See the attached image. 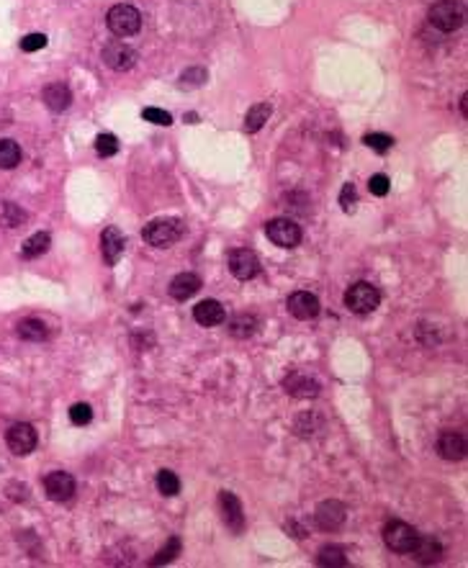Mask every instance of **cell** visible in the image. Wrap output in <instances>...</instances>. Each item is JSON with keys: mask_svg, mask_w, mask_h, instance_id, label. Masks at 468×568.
<instances>
[{"mask_svg": "<svg viewBox=\"0 0 468 568\" xmlns=\"http://www.w3.org/2000/svg\"><path fill=\"white\" fill-rule=\"evenodd\" d=\"M144 242L152 247H170L183 237V221L175 217H165V219H155V221H149L144 226V232H141Z\"/></svg>", "mask_w": 468, "mask_h": 568, "instance_id": "cell-1", "label": "cell"}, {"mask_svg": "<svg viewBox=\"0 0 468 568\" xmlns=\"http://www.w3.org/2000/svg\"><path fill=\"white\" fill-rule=\"evenodd\" d=\"M345 306L353 311V314H371L373 309H379L381 304V293L379 288L373 283H365V280H360V283H353L345 291Z\"/></svg>", "mask_w": 468, "mask_h": 568, "instance_id": "cell-2", "label": "cell"}, {"mask_svg": "<svg viewBox=\"0 0 468 568\" xmlns=\"http://www.w3.org/2000/svg\"><path fill=\"white\" fill-rule=\"evenodd\" d=\"M463 21H466V11L458 0H440L430 8V23L440 31L461 29Z\"/></svg>", "mask_w": 468, "mask_h": 568, "instance_id": "cell-3", "label": "cell"}, {"mask_svg": "<svg viewBox=\"0 0 468 568\" xmlns=\"http://www.w3.org/2000/svg\"><path fill=\"white\" fill-rule=\"evenodd\" d=\"M419 532L412 527V524L401 522V519H388L384 524V543L388 546V550L394 553H409L415 548Z\"/></svg>", "mask_w": 468, "mask_h": 568, "instance_id": "cell-4", "label": "cell"}, {"mask_svg": "<svg viewBox=\"0 0 468 568\" xmlns=\"http://www.w3.org/2000/svg\"><path fill=\"white\" fill-rule=\"evenodd\" d=\"M106 21H108V29H111L116 37H134V34L141 29L139 11L134 6H127V3L113 6L111 11H108V15H106Z\"/></svg>", "mask_w": 468, "mask_h": 568, "instance_id": "cell-5", "label": "cell"}, {"mask_svg": "<svg viewBox=\"0 0 468 568\" xmlns=\"http://www.w3.org/2000/svg\"><path fill=\"white\" fill-rule=\"evenodd\" d=\"M265 232H267V240L273 242V245L283 247V250H291V247H296L301 242V226L293 221V219H273V221H267L265 224Z\"/></svg>", "mask_w": 468, "mask_h": 568, "instance_id": "cell-6", "label": "cell"}, {"mask_svg": "<svg viewBox=\"0 0 468 568\" xmlns=\"http://www.w3.org/2000/svg\"><path fill=\"white\" fill-rule=\"evenodd\" d=\"M227 265H229V273L237 280H253L258 273H260V260L253 250H245V247H237L232 250L229 257H227Z\"/></svg>", "mask_w": 468, "mask_h": 568, "instance_id": "cell-7", "label": "cell"}, {"mask_svg": "<svg viewBox=\"0 0 468 568\" xmlns=\"http://www.w3.org/2000/svg\"><path fill=\"white\" fill-rule=\"evenodd\" d=\"M345 517H348V509H345V504L337 499H327L322 501L320 507H317V512H314V522H317V527L324 532H332L337 530V527H342V522H345Z\"/></svg>", "mask_w": 468, "mask_h": 568, "instance_id": "cell-8", "label": "cell"}, {"mask_svg": "<svg viewBox=\"0 0 468 568\" xmlns=\"http://www.w3.org/2000/svg\"><path fill=\"white\" fill-rule=\"evenodd\" d=\"M6 442L13 456H29V453H34V448H37V430L31 425L18 422V425H13L6 432Z\"/></svg>", "mask_w": 468, "mask_h": 568, "instance_id": "cell-9", "label": "cell"}, {"mask_svg": "<svg viewBox=\"0 0 468 568\" xmlns=\"http://www.w3.org/2000/svg\"><path fill=\"white\" fill-rule=\"evenodd\" d=\"M101 57H103L106 67L116 70V72H127V70L134 67V62H137V52H134L132 46L121 44V41H111V44H106V49L101 52Z\"/></svg>", "mask_w": 468, "mask_h": 568, "instance_id": "cell-10", "label": "cell"}, {"mask_svg": "<svg viewBox=\"0 0 468 568\" xmlns=\"http://www.w3.org/2000/svg\"><path fill=\"white\" fill-rule=\"evenodd\" d=\"M219 512H222L224 524L232 532L245 530V512H242V504L232 491H219Z\"/></svg>", "mask_w": 468, "mask_h": 568, "instance_id": "cell-11", "label": "cell"}, {"mask_svg": "<svg viewBox=\"0 0 468 568\" xmlns=\"http://www.w3.org/2000/svg\"><path fill=\"white\" fill-rule=\"evenodd\" d=\"M289 311L298 322H309L320 314V299L309 291H296L289 296Z\"/></svg>", "mask_w": 468, "mask_h": 568, "instance_id": "cell-12", "label": "cell"}, {"mask_svg": "<svg viewBox=\"0 0 468 568\" xmlns=\"http://www.w3.org/2000/svg\"><path fill=\"white\" fill-rule=\"evenodd\" d=\"M44 489L52 501H70L75 496V479L65 471H54L44 479Z\"/></svg>", "mask_w": 468, "mask_h": 568, "instance_id": "cell-13", "label": "cell"}, {"mask_svg": "<svg viewBox=\"0 0 468 568\" xmlns=\"http://www.w3.org/2000/svg\"><path fill=\"white\" fill-rule=\"evenodd\" d=\"M438 453L445 460H463L466 458V440H463V434L455 432V430H445L438 437Z\"/></svg>", "mask_w": 468, "mask_h": 568, "instance_id": "cell-14", "label": "cell"}, {"mask_svg": "<svg viewBox=\"0 0 468 568\" xmlns=\"http://www.w3.org/2000/svg\"><path fill=\"white\" fill-rule=\"evenodd\" d=\"M101 245H103V257L108 265H116L121 260V254L127 250V240L116 226H106L101 234Z\"/></svg>", "mask_w": 468, "mask_h": 568, "instance_id": "cell-15", "label": "cell"}, {"mask_svg": "<svg viewBox=\"0 0 468 568\" xmlns=\"http://www.w3.org/2000/svg\"><path fill=\"white\" fill-rule=\"evenodd\" d=\"M412 558L417 563H438L440 555H443V546H440L438 538H432V535H419L415 543V548L409 550Z\"/></svg>", "mask_w": 468, "mask_h": 568, "instance_id": "cell-16", "label": "cell"}, {"mask_svg": "<svg viewBox=\"0 0 468 568\" xmlns=\"http://www.w3.org/2000/svg\"><path fill=\"white\" fill-rule=\"evenodd\" d=\"M198 291H201V278L196 276V273H180V276L172 278L170 288H167V293H170L175 301H188Z\"/></svg>", "mask_w": 468, "mask_h": 568, "instance_id": "cell-17", "label": "cell"}, {"mask_svg": "<svg viewBox=\"0 0 468 568\" xmlns=\"http://www.w3.org/2000/svg\"><path fill=\"white\" fill-rule=\"evenodd\" d=\"M42 98H44L46 108L54 113L67 111L70 103H72V93H70V88H67L65 82H52V85H46Z\"/></svg>", "mask_w": 468, "mask_h": 568, "instance_id": "cell-18", "label": "cell"}, {"mask_svg": "<svg viewBox=\"0 0 468 568\" xmlns=\"http://www.w3.org/2000/svg\"><path fill=\"white\" fill-rule=\"evenodd\" d=\"M194 319L201 327H216V324H222L227 319V311H224V306L219 301L206 299L194 309Z\"/></svg>", "mask_w": 468, "mask_h": 568, "instance_id": "cell-19", "label": "cell"}, {"mask_svg": "<svg viewBox=\"0 0 468 568\" xmlns=\"http://www.w3.org/2000/svg\"><path fill=\"white\" fill-rule=\"evenodd\" d=\"M283 386H286V391H289L291 396L314 399L317 394H320V383L314 381V378H309V375H304V373H291V375H286Z\"/></svg>", "mask_w": 468, "mask_h": 568, "instance_id": "cell-20", "label": "cell"}, {"mask_svg": "<svg viewBox=\"0 0 468 568\" xmlns=\"http://www.w3.org/2000/svg\"><path fill=\"white\" fill-rule=\"evenodd\" d=\"M15 332L26 342H44L46 337H49V329H46V324L42 319H23V322H18Z\"/></svg>", "mask_w": 468, "mask_h": 568, "instance_id": "cell-21", "label": "cell"}, {"mask_svg": "<svg viewBox=\"0 0 468 568\" xmlns=\"http://www.w3.org/2000/svg\"><path fill=\"white\" fill-rule=\"evenodd\" d=\"M270 113H273V105L267 103V101H263V103H255L253 108L247 111V116H245V131H250V134L260 131V129L265 127V121L270 119Z\"/></svg>", "mask_w": 468, "mask_h": 568, "instance_id": "cell-22", "label": "cell"}, {"mask_svg": "<svg viewBox=\"0 0 468 568\" xmlns=\"http://www.w3.org/2000/svg\"><path fill=\"white\" fill-rule=\"evenodd\" d=\"M49 245H52V237H49L46 232H37L23 242L21 254L26 257V260H34V257H39V254H44L46 250H49Z\"/></svg>", "mask_w": 468, "mask_h": 568, "instance_id": "cell-23", "label": "cell"}, {"mask_svg": "<svg viewBox=\"0 0 468 568\" xmlns=\"http://www.w3.org/2000/svg\"><path fill=\"white\" fill-rule=\"evenodd\" d=\"M258 332V319L250 314H237L229 319V335L237 337V340H247Z\"/></svg>", "mask_w": 468, "mask_h": 568, "instance_id": "cell-24", "label": "cell"}, {"mask_svg": "<svg viewBox=\"0 0 468 568\" xmlns=\"http://www.w3.org/2000/svg\"><path fill=\"white\" fill-rule=\"evenodd\" d=\"M317 561H320V566H324V568H342V566H348L345 550H342L340 546H322L320 548V555H317Z\"/></svg>", "mask_w": 468, "mask_h": 568, "instance_id": "cell-25", "label": "cell"}, {"mask_svg": "<svg viewBox=\"0 0 468 568\" xmlns=\"http://www.w3.org/2000/svg\"><path fill=\"white\" fill-rule=\"evenodd\" d=\"M21 162V147L13 139H0V170H13Z\"/></svg>", "mask_w": 468, "mask_h": 568, "instance_id": "cell-26", "label": "cell"}, {"mask_svg": "<svg viewBox=\"0 0 468 568\" xmlns=\"http://www.w3.org/2000/svg\"><path fill=\"white\" fill-rule=\"evenodd\" d=\"M155 484H157V491L163 493V496H178L180 493V479L172 471H160Z\"/></svg>", "mask_w": 468, "mask_h": 568, "instance_id": "cell-27", "label": "cell"}, {"mask_svg": "<svg viewBox=\"0 0 468 568\" xmlns=\"http://www.w3.org/2000/svg\"><path fill=\"white\" fill-rule=\"evenodd\" d=\"M26 221V214H23L15 203H3L0 206V224L8 226V229H15L18 224H23Z\"/></svg>", "mask_w": 468, "mask_h": 568, "instance_id": "cell-28", "label": "cell"}, {"mask_svg": "<svg viewBox=\"0 0 468 568\" xmlns=\"http://www.w3.org/2000/svg\"><path fill=\"white\" fill-rule=\"evenodd\" d=\"M363 144L365 147H371L373 152H379V155H384V152L391 150V144H394V139L388 134H381V131H373V134H365L363 136Z\"/></svg>", "mask_w": 468, "mask_h": 568, "instance_id": "cell-29", "label": "cell"}, {"mask_svg": "<svg viewBox=\"0 0 468 568\" xmlns=\"http://www.w3.org/2000/svg\"><path fill=\"white\" fill-rule=\"evenodd\" d=\"M180 553V538H175L172 535L170 540H167V546L160 550V553L152 558V566H163V563H170V561H175V555Z\"/></svg>", "mask_w": 468, "mask_h": 568, "instance_id": "cell-30", "label": "cell"}, {"mask_svg": "<svg viewBox=\"0 0 468 568\" xmlns=\"http://www.w3.org/2000/svg\"><path fill=\"white\" fill-rule=\"evenodd\" d=\"M96 152L101 157H113L119 152V139L113 134H98L96 136Z\"/></svg>", "mask_w": 468, "mask_h": 568, "instance_id": "cell-31", "label": "cell"}, {"mask_svg": "<svg viewBox=\"0 0 468 568\" xmlns=\"http://www.w3.org/2000/svg\"><path fill=\"white\" fill-rule=\"evenodd\" d=\"M206 80H208V72L203 67H191L180 75V85H183V88H201Z\"/></svg>", "mask_w": 468, "mask_h": 568, "instance_id": "cell-32", "label": "cell"}, {"mask_svg": "<svg viewBox=\"0 0 468 568\" xmlns=\"http://www.w3.org/2000/svg\"><path fill=\"white\" fill-rule=\"evenodd\" d=\"M93 419V409H90L85 401H80V404H72V409H70V422H72L75 427H85Z\"/></svg>", "mask_w": 468, "mask_h": 568, "instance_id": "cell-33", "label": "cell"}, {"mask_svg": "<svg viewBox=\"0 0 468 568\" xmlns=\"http://www.w3.org/2000/svg\"><path fill=\"white\" fill-rule=\"evenodd\" d=\"M141 116L149 121V124H157V127H170L172 124V116L167 111H160V108H144Z\"/></svg>", "mask_w": 468, "mask_h": 568, "instance_id": "cell-34", "label": "cell"}, {"mask_svg": "<svg viewBox=\"0 0 468 568\" xmlns=\"http://www.w3.org/2000/svg\"><path fill=\"white\" fill-rule=\"evenodd\" d=\"M355 201H358V193H355V186L353 183H345L342 186V193H340V206H342V211H353L355 209Z\"/></svg>", "mask_w": 468, "mask_h": 568, "instance_id": "cell-35", "label": "cell"}, {"mask_svg": "<svg viewBox=\"0 0 468 568\" xmlns=\"http://www.w3.org/2000/svg\"><path fill=\"white\" fill-rule=\"evenodd\" d=\"M46 46V37L44 34H29V37L21 39V49L23 52H39Z\"/></svg>", "mask_w": 468, "mask_h": 568, "instance_id": "cell-36", "label": "cell"}, {"mask_svg": "<svg viewBox=\"0 0 468 568\" xmlns=\"http://www.w3.org/2000/svg\"><path fill=\"white\" fill-rule=\"evenodd\" d=\"M388 178L386 175H373L371 180H368V188H371V193L373 195H386L388 193Z\"/></svg>", "mask_w": 468, "mask_h": 568, "instance_id": "cell-37", "label": "cell"}, {"mask_svg": "<svg viewBox=\"0 0 468 568\" xmlns=\"http://www.w3.org/2000/svg\"><path fill=\"white\" fill-rule=\"evenodd\" d=\"M461 113H463V116H468V96L461 98Z\"/></svg>", "mask_w": 468, "mask_h": 568, "instance_id": "cell-38", "label": "cell"}]
</instances>
